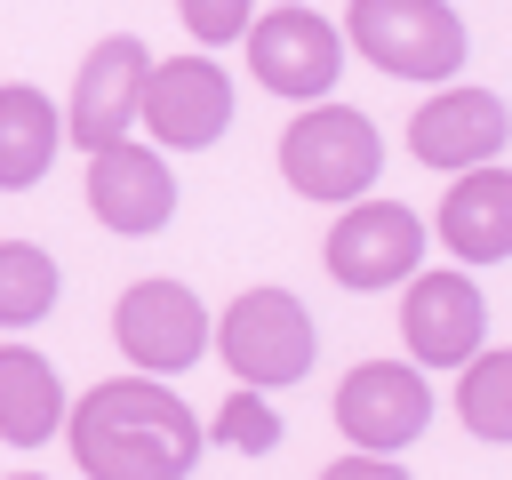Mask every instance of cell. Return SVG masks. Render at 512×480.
Wrapping results in <instances>:
<instances>
[{
  "label": "cell",
  "mask_w": 512,
  "mask_h": 480,
  "mask_svg": "<svg viewBox=\"0 0 512 480\" xmlns=\"http://www.w3.org/2000/svg\"><path fill=\"white\" fill-rule=\"evenodd\" d=\"M208 432L160 376H112L72 416V464L88 480H184L200 464Z\"/></svg>",
  "instance_id": "1"
},
{
  "label": "cell",
  "mask_w": 512,
  "mask_h": 480,
  "mask_svg": "<svg viewBox=\"0 0 512 480\" xmlns=\"http://www.w3.org/2000/svg\"><path fill=\"white\" fill-rule=\"evenodd\" d=\"M376 168H384L376 120L352 112V104H320V96H312V104L288 120V136H280V176H288V192H304V200H360V192L376 184Z\"/></svg>",
  "instance_id": "2"
},
{
  "label": "cell",
  "mask_w": 512,
  "mask_h": 480,
  "mask_svg": "<svg viewBox=\"0 0 512 480\" xmlns=\"http://www.w3.org/2000/svg\"><path fill=\"white\" fill-rule=\"evenodd\" d=\"M344 48H360L392 80H456L472 40L464 16H448V0H352Z\"/></svg>",
  "instance_id": "3"
},
{
  "label": "cell",
  "mask_w": 512,
  "mask_h": 480,
  "mask_svg": "<svg viewBox=\"0 0 512 480\" xmlns=\"http://www.w3.org/2000/svg\"><path fill=\"white\" fill-rule=\"evenodd\" d=\"M216 352H224V368H232L240 384L280 392V384H296V376L312 368L320 336H312L304 296H288V288H248V296L224 304V320H216Z\"/></svg>",
  "instance_id": "4"
},
{
  "label": "cell",
  "mask_w": 512,
  "mask_h": 480,
  "mask_svg": "<svg viewBox=\"0 0 512 480\" xmlns=\"http://www.w3.org/2000/svg\"><path fill=\"white\" fill-rule=\"evenodd\" d=\"M240 40H248V72L288 104L328 96L336 72H344V32L328 16H312L304 0H272V16H248Z\"/></svg>",
  "instance_id": "5"
},
{
  "label": "cell",
  "mask_w": 512,
  "mask_h": 480,
  "mask_svg": "<svg viewBox=\"0 0 512 480\" xmlns=\"http://www.w3.org/2000/svg\"><path fill=\"white\" fill-rule=\"evenodd\" d=\"M424 264V224L408 200H360L336 216L328 232V280L336 288H400L408 272Z\"/></svg>",
  "instance_id": "6"
},
{
  "label": "cell",
  "mask_w": 512,
  "mask_h": 480,
  "mask_svg": "<svg viewBox=\"0 0 512 480\" xmlns=\"http://www.w3.org/2000/svg\"><path fill=\"white\" fill-rule=\"evenodd\" d=\"M112 344L144 368V376H176L208 352V312L184 280H136L112 304Z\"/></svg>",
  "instance_id": "7"
},
{
  "label": "cell",
  "mask_w": 512,
  "mask_h": 480,
  "mask_svg": "<svg viewBox=\"0 0 512 480\" xmlns=\"http://www.w3.org/2000/svg\"><path fill=\"white\" fill-rule=\"evenodd\" d=\"M136 112H144L152 144L208 152V144L232 128V80H224L208 56H176V64H152V72H144Z\"/></svg>",
  "instance_id": "8"
},
{
  "label": "cell",
  "mask_w": 512,
  "mask_h": 480,
  "mask_svg": "<svg viewBox=\"0 0 512 480\" xmlns=\"http://www.w3.org/2000/svg\"><path fill=\"white\" fill-rule=\"evenodd\" d=\"M88 208H96L104 232L144 240V232H160L176 216V176H168V160L152 144L104 136V144H88Z\"/></svg>",
  "instance_id": "9"
},
{
  "label": "cell",
  "mask_w": 512,
  "mask_h": 480,
  "mask_svg": "<svg viewBox=\"0 0 512 480\" xmlns=\"http://www.w3.org/2000/svg\"><path fill=\"white\" fill-rule=\"evenodd\" d=\"M424 424H432V392H424V376L400 368V360H360V368L336 384V432H344L352 448L400 456Z\"/></svg>",
  "instance_id": "10"
},
{
  "label": "cell",
  "mask_w": 512,
  "mask_h": 480,
  "mask_svg": "<svg viewBox=\"0 0 512 480\" xmlns=\"http://www.w3.org/2000/svg\"><path fill=\"white\" fill-rule=\"evenodd\" d=\"M400 336H408V352L424 368H464L488 344V304H480L472 272H408Z\"/></svg>",
  "instance_id": "11"
},
{
  "label": "cell",
  "mask_w": 512,
  "mask_h": 480,
  "mask_svg": "<svg viewBox=\"0 0 512 480\" xmlns=\"http://www.w3.org/2000/svg\"><path fill=\"white\" fill-rule=\"evenodd\" d=\"M144 72H152L144 40H128V32L96 40V48L80 56V80H72V104H64V136H72V144H104V136H128Z\"/></svg>",
  "instance_id": "12"
},
{
  "label": "cell",
  "mask_w": 512,
  "mask_h": 480,
  "mask_svg": "<svg viewBox=\"0 0 512 480\" xmlns=\"http://www.w3.org/2000/svg\"><path fill=\"white\" fill-rule=\"evenodd\" d=\"M408 152L424 160V168H472V160H496L504 152V96L496 88H440V96H424V112L408 120Z\"/></svg>",
  "instance_id": "13"
},
{
  "label": "cell",
  "mask_w": 512,
  "mask_h": 480,
  "mask_svg": "<svg viewBox=\"0 0 512 480\" xmlns=\"http://www.w3.org/2000/svg\"><path fill=\"white\" fill-rule=\"evenodd\" d=\"M432 232H440V248H448L456 264H504V256H512V176H504L496 160L456 168Z\"/></svg>",
  "instance_id": "14"
},
{
  "label": "cell",
  "mask_w": 512,
  "mask_h": 480,
  "mask_svg": "<svg viewBox=\"0 0 512 480\" xmlns=\"http://www.w3.org/2000/svg\"><path fill=\"white\" fill-rule=\"evenodd\" d=\"M64 432V384L32 344H0V440L40 448Z\"/></svg>",
  "instance_id": "15"
},
{
  "label": "cell",
  "mask_w": 512,
  "mask_h": 480,
  "mask_svg": "<svg viewBox=\"0 0 512 480\" xmlns=\"http://www.w3.org/2000/svg\"><path fill=\"white\" fill-rule=\"evenodd\" d=\"M56 144H64V112L40 88H0V192L40 184Z\"/></svg>",
  "instance_id": "16"
},
{
  "label": "cell",
  "mask_w": 512,
  "mask_h": 480,
  "mask_svg": "<svg viewBox=\"0 0 512 480\" xmlns=\"http://www.w3.org/2000/svg\"><path fill=\"white\" fill-rule=\"evenodd\" d=\"M456 376H464V384H456V416H464V432L488 440V448H504V440H512V352L480 344Z\"/></svg>",
  "instance_id": "17"
},
{
  "label": "cell",
  "mask_w": 512,
  "mask_h": 480,
  "mask_svg": "<svg viewBox=\"0 0 512 480\" xmlns=\"http://www.w3.org/2000/svg\"><path fill=\"white\" fill-rule=\"evenodd\" d=\"M56 256L32 240H0V328H32L56 312Z\"/></svg>",
  "instance_id": "18"
},
{
  "label": "cell",
  "mask_w": 512,
  "mask_h": 480,
  "mask_svg": "<svg viewBox=\"0 0 512 480\" xmlns=\"http://www.w3.org/2000/svg\"><path fill=\"white\" fill-rule=\"evenodd\" d=\"M200 432H208L216 448H232V456H272V448H280V408H272L256 384H240Z\"/></svg>",
  "instance_id": "19"
},
{
  "label": "cell",
  "mask_w": 512,
  "mask_h": 480,
  "mask_svg": "<svg viewBox=\"0 0 512 480\" xmlns=\"http://www.w3.org/2000/svg\"><path fill=\"white\" fill-rule=\"evenodd\" d=\"M176 16H184V32H192V40L224 48V40H240V32H248L256 0H176Z\"/></svg>",
  "instance_id": "20"
},
{
  "label": "cell",
  "mask_w": 512,
  "mask_h": 480,
  "mask_svg": "<svg viewBox=\"0 0 512 480\" xmlns=\"http://www.w3.org/2000/svg\"><path fill=\"white\" fill-rule=\"evenodd\" d=\"M328 480H400V464H384V448H352L328 464Z\"/></svg>",
  "instance_id": "21"
}]
</instances>
